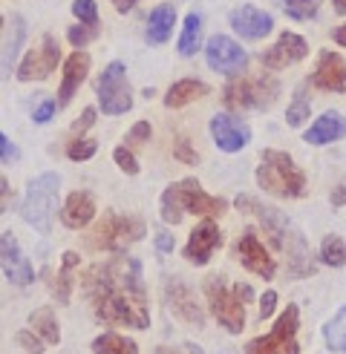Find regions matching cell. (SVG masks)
Wrapping results in <instances>:
<instances>
[{
    "label": "cell",
    "instance_id": "1",
    "mask_svg": "<svg viewBox=\"0 0 346 354\" xmlns=\"http://www.w3.org/2000/svg\"><path fill=\"white\" fill-rule=\"evenodd\" d=\"M84 288L93 299V308L104 323L147 328V294L142 279V262L133 257H116L93 265L84 277Z\"/></svg>",
    "mask_w": 346,
    "mask_h": 354
},
{
    "label": "cell",
    "instance_id": "2",
    "mask_svg": "<svg viewBox=\"0 0 346 354\" xmlns=\"http://www.w3.org/2000/svg\"><path fill=\"white\" fill-rule=\"evenodd\" d=\"M228 202L219 196H208L199 187L197 179H182L179 185H170L162 193V219L167 225H179L185 214H197V216H222Z\"/></svg>",
    "mask_w": 346,
    "mask_h": 354
},
{
    "label": "cell",
    "instance_id": "3",
    "mask_svg": "<svg viewBox=\"0 0 346 354\" xmlns=\"http://www.w3.org/2000/svg\"><path fill=\"white\" fill-rule=\"evenodd\" d=\"M205 294H208V306H211L214 317L219 320V326L228 334H239L246 328V303L254 299V288L246 282H237L228 286L225 277L214 274L205 282Z\"/></svg>",
    "mask_w": 346,
    "mask_h": 354
},
{
    "label": "cell",
    "instance_id": "4",
    "mask_svg": "<svg viewBox=\"0 0 346 354\" xmlns=\"http://www.w3.org/2000/svg\"><path fill=\"white\" fill-rule=\"evenodd\" d=\"M257 185L280 199H298L306 193V176L283 150H263L257 167Z\"/></svg>",
    "mask_w": 346,
    "mask_h": 354
},
{
    "label": "cell",
    "instance_id": "5",
    "mask_svg": "<svg viewBox=\"0 0 346 354\" xmlns=\"http://www.w3.org/2000/svg\"><path fill=\"white\" fill-rule=\"evenodd\" d=\"M58 187H61L58 173H44V176H38V179L29 182L21 214L35 231H41V234L52 231L55 210H58Z\"/></svg>",
    "mask_w": 346,
    "mask_h": 354
},
{
    "label": "cell",
    "instance_id": "6",
    "mask_svg": "<svg viewBox=\"0 0 346 354\" xmlns=\"http://www.w3.org/2000/svg\"><path fill=\"white\" fill-rule=\"evenodd\" d=\"M145 236V222L136 216H121V214H104V219L90 231L86 245L95 248V251H110V254H121L127 251L133 242H138Z\"/></svg>",
    "mask_w": 346,
    "mask_h": 354
},
{
    "label": "cell",
    "instance_id": "7",
    "mask_svg": "<svg viewBox=\"0 0 346 354\" xmlns=\"http://www.w3.org/2000/svg\"><path fill=\"white\" fill-rule=\"evenodd\" d=\"M280 84L274 75H257V78H234L228 81L222 93V101L228 110H266L277 101Z\"/></svg>",
    "mask_w": 346,
    "mask_h": 354
},
{
    "label": "cell",
    "instance_id": "8",
    "mask_svg": "<svg viewBox=\"0 0 346 354\" xmlns=\"http://www.w3.org/2000/svg\"><path fill=\"white\" fill-rule=\"evenodd\" d=\"M98 104L104 115H121L133 107L130 84H127V69L121 61H113L98 81Z\"/></svg>",
    "mask_w": 346,
    "mask_h": 354
},
{
    "label": "cell",
    "instance_id": "9",
    "mask_svg": "<svg viewBox=\"0 0 346 354\" xmlns=\"http://www.w3.org/2000/svg\"><path fill=\"white\" fill-rule=\"evenodd\" d=\"M300 320H298V306H289L280 320L274 323V331L266 337H257L246 346V354H300L298 343H294V331H298Z\"/></svg>",
    "mask_w": 346,
    "mask_h": 354
},
{
    "label": "cell",
    "instance_id": "10",
    "mask_svg": "<svg viewBox=\"0 0 346 354\" xmlns=\"http://www.w3.org/2000/svg\"><path fill=\"white\" fill-rule=\"evenodd\" d=\"M205 58H208V66L217 69V73H222V75H237L248 64L246 49H242L237 41L225 38V35H214V38L208 41Z\"/></svg>",
    "mask_w": 346,
    "mask_h": 354
},
{
    "label": "cell",
    "instance_id": "11",
    "mask_svg": "<svg viewBox=\"0 0 346 354\" xmlns=\"http://www.w3.org/2000/svg\"><path fill=\"white\" fill-rule=\"evenodd\" d=\"M58 58H61V49H58V41L52 35H44V41L38 49H32L29 55L24 58V64L17 66V78L21 81H44L55 73L58 66Z\"/></svg>",
    "mask_w": 346,
    "mask_h": 354
},
{
    "label": "cell",
    "instance_id": "12",
    "mask_svg": "<svg viewBox=\"0 0 346 354\" xmlns=\"http://www.w3.org/2000/svg\"><path fill=\"white\" fill-rule=\"evenodd\" d=\"M237 259L246 265V268L251 271V274H257V277H263V279H271L274 277V271H277V262L271 259V254L266 251V245L257 239V234L254 231H246L239 239H237Z\"/></svg>",
    "mask_w": 346,
    "mask_h": 354
},
{
    "label": "cell",
    "instance_id": "13",
    "mask_svg": "<svg viewBox=\"0 0 346 354\" xmlns=\"http://www.w3.org/2000/svg\"><path fill=\"white\" fill-rule=\"evenodd\" d=\"M306 55H309V46H306V41L300 38V35L283 32L280 38H277V44L268 46L263 55H260V61H263L266 69H286L289 64H298Z\"/></svg>",
    "mask_w": 346,
    "mask_h": 354
},
{
    "label": "cell",
    "instance_id": "14",
    "mask_svg": "<svg viewBox=\"0 0 346 354\" xmlns=\"http://www.w3.org/2000/svg\"><path fill=\"white\" fill-rule=\"evenodd\" d=\"M0 268H3V274L9 277V282H15V286H29L35 279L32 265L21 254V245H17V239L12 234L0 236Z\"/></svg>",
    "mask_w": 346,
    "mask_h": 354
},
{
    "label": "cell",
    "instance_id": "15",
    "mask_svg": "<svg viewBox=\"0 0 346 354\" xmlns=\"http://www.w3.org/2000/svg\"><path fill=\"white\" fill-rule=\"evenodd\" d=\"M211 136H214V145L222 153H237L251 141V130L234 115H214L211 118Z\"/></svg>",
    "mask_w": 346,
    "mask_h": 354
},
{
    "label": "cell",
    "instance_id": "16",
    "mask_svg": "<svg viewBox=\"0 0 346 354\" xmlns=\"http://www.w3.org/2000/svg\"><path fill=\"white\" fill-rule=\"evenodd\" d=\"M237 207H239V210H248V214H254L260 222H263V227H266L268 239L274 242V248H286V239H289V234H291V227H289V222H286L283 214H277V210L260 205V202L251 199V196H239V199H237Z\"/></svg>",
    "mask_w": 346,
    "mask_h": 354
},
{
    "label": "cell",
    "instance_id": "17",
    "mask_svg": "<svg viewBox=\"0 0 346 354\" xmlns=\"http://www.w3.org/2000/svg\"><path fill=\"white\" fill-rule=\"evenodd\" d=\"M219 245H222L219 227L211 219H205L202 225L194 227V234H190V239L185 245V259L194 262V265H208V259L214 257V251Z\"/></svg>",
    "mask_w": 346,
    "mask_h": 354
},
{
    "label": "cell",
    "instance_id": "18",
    "mask_svg": "<svg viewBox=\"0 0 346 354\" xmlns=\"http://www.w3.org/2000/svg\"><path fill=\"white\" fill-rule=\"evenodd\" d=\"M311 84L326 93H346V58L338 52H320Z\"/></svg>",
    "mask_w": 346,
    "mask_h": 354
},
{
    "label": "cell",
    "instance_id": "19",
    "mask_svg": "<svg viewBox=\"0 0 346 354\" xmlns=\"http://www.w3.org/2000/svg\"><path fill=\"white\" fill-rule=\"evenodd\" d=\"M165 294H167V306H170V311L176 314L179 320H185L188 326H197V328L205 323V314H202V308L197 306V299H194V294H190V288L185 286V282H179V279H167Z\"/></svg>",
    "mask_w": 346,
    "mask_h": 354
},
{
    "label": "cell",
    "instance_id": "20",
    "mask_svg": "<svg viewBox=\"0 0 346 354\" xmlns=\"http://www.w3.org/2000/svg\"><path fill=\"white\" fill-rule=\"evenodd\" d=\"M90 75V55L86 52H73V55L66 58L64 64V78H61V86H58V101H55V107H66L69 101H73L75 90L84 84V78Z\"/></svg>",
    "mask_w": 346,
    "mask_h": 354
},
{
    "label": "cell",
    "instance_id": "21",
    "mask_svg": "<svg viewBox=\"0 0 346 354\" xmlns=\"http://www.w3.org/2000/svg\"><path fill=\"white\" fill-rule=\"evenodd\" d=\"M231 26H234V32L239 35V38L260 41V38H266V35L271 32L274 21H271V15L260 12L254 6H239V9L231 12Z\"/></svg>",
    "mask_w": 346,
    "mask_h": 354
},
{
    "label": "cell",
    "instance_id": "22",
    "mask_svg": "<svg viewBox=\"0 0 346 354\" xmlns=\"http://www.w3.org/2000/svg\"><path fill=\"white\" fill-rule=\"evenodd\" d=\"M93 216H95V199L90 193H84V190L69 193L66 205L61 207V222L66 227H73V231H81V227L93 222Z\"/></svg>",
    "mask_w": 346,
    "mask_h": 354
},
{
    "label": "cell",
    "instance_id": "23",
    "mask_svg": "<svg viewBox=\"0 0 346 354\" xmlns=\"http://www.w3.org/2000/svg\"><path fill=\"white\" fill-rule=\"evenodd\" d=\"M346 136V118L340 113H323L311 127L306 130V141L309 145H329V141H338Z\"/></svg>",
    "mask_w": 346,
    "mask_h": 354
},
{
    "label": "cell",
    "instance_id": "24",
    "mask_svg": "<svg viewBox=\"0 0 346 354\" xmlns=\"http://www.w3.org/2000/svg\"><path fill=\"white\" fill-rule=\"evenodd\" d=\"M173 24H176V9H173L170 3H162V6H156L150 12V24H147V41L153 46H159L170 38V32H173Z\"/></svg>",
    "mask_w": 346,
    "mask_h": 354
},
{
    "label": "cell",
    "instance_id": "25",
    "mask_svg": "<svg viewBox=\"0 0 346 354\" xmlns=\"http://www.w3.org/2000/svg\"><path fill=\"white\" fill-rule=\"evenodd\" d=\"M202 95H208V84H202V81H197V78H182V81H176V84H173L170 90H167L165 107L176 110V107H185V104L197 101V98H202Z\"/></svg>",
    "mask_w": 346,
    "mask_h": 354
},
{
    "label": "cell",
    "instance_id": "26",
    "mask_svg": "<svg viewBox=\"0 0 346 354\" xmlns=\"http://www.w3.org/2000/svg\"><path fill=\"white\" fill-rule=\"evenodd\" d=\"M24 35H26V24H24V17H15V21H12V32L6 35L3 49H0V78H9L12 66H15V58H17V52H21Z\"/></svg>",
    "mask_w": 346,
    "mask_h": 354
},
{
    "label": "cell",
    "instance_id": "27",
    "mask_svg": "<svg viewBox=\"0 0 346 354\" xmlns=\"http://www.w3.org/2000/svg\"><path fill=\"white\" fill-rule=\"evenodd\" d=\"M29 323H32V331L41 334L44 343H49V346H58V343H61V328H58V323H55V314H52V308L32 311Z\"/></svg>",
    "mask_w": 346,
    "mask_h": 354
},
{
    "label": "cell",
    "instance_id": "28",
    "mask_svg": "<svg viewBox=\"0 0 346 354\" xmlns=\"http://www.w3.org/2000/svg\"><path fill=\"white\" fill-rule=\"evenodd\" d=\"M199 41H202V17L197 12H190L185 17V26H182V38H179V52L185 58L197 55L199 49Z\"/></svg>",
    "mask_w": 346,
    "mask_h": 354
},
{
    "label": "cell",
    "instance_id": "29",
    "mask_svg": "<svg viewBox=\"0 0 346 354\" xmlns=\"http://www.w3.org/2000/svg\"><path fill=\"white\" fill-rule=\"evenodd\" d=\"M93 351L95 354H138L136 343L121 337V334H116V331H107V334H101V337H95Z\"/></svg>",
    "mask_w": 346,
    "mask_h": 354
},
{
    "label": "cell",
    "instance_id": "30",
    "mask_svg": "<svg viewBox=\"0 0 346 354\" xmlns=\"http://www.w3.org/2000/svg\"><path fill=\"white\" fill-rule=\"evenodd\" d=\"M78 262H81V257L75 251H66L64 259H61V271H58V279H55V297L61 299V303H69V291H73V277H69V271H73Z\"/></svg>",
    "mask_w": 346,
    "mask_h": 354
},
{
    "label": "cell",
    "instance_id": "31",
    "mask_svg": "<svg viewBox=\"0 0 346 354\" xmlns=\"http://www.w3.org/2000/svg\"><path fill=\"white\" fill-rule=\"evenodd\" d=\"M320 259H323V265H329V268H340V265H346V242L335 234H329L320 242Z\"/></svg>",
    "mask_w": 346,
    "mask_h": 354
},
{
    "label": "cell",
    "instance_id": "32",
    "mask_svg": "<svg viewBox=\"0 0 346 354\" xmlns=\"http://www.w3.org/2000/svg\"><path fill=\"white\" fill-rule=\"evenodd\" d=\"M323 337H326V346L332 351H343L346 354V308H340L335 314L332 323H326Z\"/></svg>",
    "mask_w": 346,
    "mask_h": 354
},
{
    "label": "cell",
    "instance_id": "33",
    "mask_svg": "<svg viewBox=\"0 0 346 354\" xmlns=\"http://www.w3.org/2000/svg\"><path fill=\"white\" fill-rule=\"evenodd\" d=\"M283 9L289 17L294 21H309V17H315L318 9H320V0H280Z\"/></svg>",
    "mask_w": 346,
    "mask_h": 354
},
{
    "label": "cell",
    "instance_id": "34",
    "mask_svg": "<svg viewBox=\"0 0 346 354\" xmlns=\"http://www.w3.org/2000/svg\"><path fill=\"white\" fill-rule=\"evenodd\" d=\"M309 115H311V110H309L306 93H303V90H298V95H294L291 107H289V113H286V121H289V127H300V124H303V121H306Z\"/></svg>",
    "mask_w": 346,
    "mask_h": 354
},
{
    "label": "cell",
    "instance_id": "35",
    "mask_svg": "<svg viewBox=\"0 0 346 354\" xmlns=\"http://www.w3.org/2000/svg\"><path fill=\"white\" fill-rule=\"evenodd\" d=\"M98 150V145L93 138H73L66 145V156L73 158V162H86V158H93Z\"/></svg>",
    "mask_w": 346,
    "mask_h": 354
},
{
    "label": "cell",
    "instance_id": "36",
    "mask_svg": "<svg viewBox=\"0 0 346 354\" xmlns=\"http://www.w3.org/2000/svg\"><path fill=\"white\" fill-rule=\"evenodd\" d=\"M73 15L78 17L81 24L98 26V9H95V0H75V3H73Z\"/></svg>",
    "mask_w": 346,
    "mask_h": 354
},
{
    "label": "cell",
    "instance_id": "37",
    "mask_svg": "<svg viewBox=\"0 0 346 354\" xmlns=\"http://www.w3.org/2000/svg\"><path fill=\"white\" fill-rule=\"evenodd\" d=\"M66 38H69V44L73 46H86L90 41H95L98 38V26H90V24H84V26H73L66 32Z\"/></svg>",
    "mask_w": 346,
    "mask_h": 354
},
{
    "label": "cell",
    "instance_id": "38",
    "mask_svg": "<svg viewBox=\"0 0 346 354\" xmlns=\"http://www.w3.org/2000/svg\"><path fill=\"white\" fill-rule=\"evenodd\" d=\"M113 158H116V165L125 170L127 176H136L138 173V162H136V156L130 153V147H116L113 150Z\"/></svg>",
    "mask_w": 346,
    "mask_h": 354
},
{
    "label": "cell",
    "instance_id": "39",
    "mask_svg": "<svg viewBox=\"0 0 346 354\" xmlns=\"http://www.w3.org/2000/svg\"><path fill=\"white\" fill-rule=\"evenodd\" d=\"M17 346H21L24 351H29V354H41L44 351V340L38 337V334H32V331H17Z\"/></svg>",
    "mask_w": 346,
    "mask_h": 354
},
{
    "label": "cell",
    "instance_id": "40",
    "mask_svg": "<svg viewBox=\"0 0 346 354\" xmlns=\"http://www.w3.org/2000/svg\"><path fill=\"white\" fill-rule=\"evenodd\" d=\"M147 138H150V124H147V121H138V124H133V130L127 133V147L145 145Z\"/></svg>",
    "mask_w": 346,
    "mask_h": 354
},
{
    "label": "cell",
    "instance_id": "41",
    "mask_svg": "<svg viewBox=\"0 0 346 354\" xmlns=\"http://www.w3.org/2000/svg\"><path fill=\"white\" fill-rule=\"evenodd\" d=\"M173 156H176L179 162H185V165H197V153L190 150L188 138H176V145H173Z\"/></svg>",
    "mask_w": 346,
    "mask_h": 354
},
{
    "label": "cell",
    "instance_id": "42",
    "mask_svg": "<svg viewBox=\"0 0 346 354\" xmlns=\"http://www.w3.org/2000/svg\"><path fill=\"white\" fill-rule=\"evenodd\" d=\"M93 124H95V107H86V110H84V115L73 124V138H81V136H84V130H90Z\"/></svg>",
    "mask_w": 346,
    "mask_h": 354
},
{
    "label": "cell",
    "instance_id": "43",
    "mask_svg": "<svg viewBox=\"0 0 346 354\" xmlns=\"http://www.w3.org/2000/svg\"><path fill=\"white\" fill-rule=\"evenodd\" d=\"M274 308H277V294H274V291H266L263 299H260V317H263V320H268V317L274 314Z\"/></svg>",
    "mask_w": 346,
    "mask_h": 354
},
{
    "label": "cell",
    "instance_id": "44",
    "mask_svg": "<svg viewBox=\"0 0 346 354\" xmlns=\"http://www.w3.org/2000/svg\"><path fill=\"white\" fill-rule=\"evenodd\" d=\"M52 113H55V101H44V104H41V107H38V110H35V113H32V118H35V121H38V124H46V121L52 118Z\"/></svg>",
    "mask_w": 346,
    "mask_h": 354
},
{
    "label": "cell",
    "instance_id": "45",
    "mask_svg": "<svg viewBox=\"0 0 346 354\" xmlns=\"http://www.w3.org/2000/svg\"><path fill=\"white\" fill-rule=\"evenodd\" d=\"M156 248H159V254H170L173 251V234H167V231L156 234Z\"/></svg>",
    "mask_w": 346,
    "mask_h": 354
},
{
    "label": "cell",
    "instance_id": "46",
    "mask_svg": "<svg viewBox=\"0 0 346 354\" xmlns=\"http://www.w3.org/2000/svg\"><path fill=\"white\" fill-rule=\"evenodd\" d=\"M9 199H12V187H9V182L3 179V176H0V210L9 205Z\"/></svg>",
    "mask_w": 346,
    "mask_h": 354
},
{
    "label": "cell",
    "instance_id": "47",
    "mask_svg": "<svg viewBox=\"0 0 346 354\" xmlns=\"http://www.w3.org/2000/svg\"><path fill=\"white\" fill-rule=\"evenodd\" d=\"M12 156V145H9V138L0 133V162H3V158H9Z\"/></svg>",
    "mask_w": 346,
    "mask_h": 354
},
{
    "label": "cell",
    "instance_id": "48",
    "mask_svg": "<svg viewBox=\"0 0 346 354\" xmlns=\"http://www.w3.org/2000/svg\"><path fill=\"white\" fill-rule=\"evenodd\" d=\"M113 6H116L121 15H125V12H130V9L136 6V0H113Z\"/></svg>",
    "mask_w": 346,
    "mask_h": 354
},
{
    "label": "cell",
    "instance_id": "49",
    "mask_svg": "<svg viewBox=\"0 0 346 354\" xmlns=\"http://www.w3.org/2000/svg\"><path fill=\"white\" fill-rule=\"evenodd\" d=\"M332 205H335V207L346 205V187H338V190L332 193Z\"/></svg>",
    "mask_w": 346,
    "mask_h": 354
},
{
    "label": "cell",
    "instance_id": "50",
    "mask_svg": "<svg viewBox=\"0 0 346 354\" xmlns=\"http://www.w3.org/2000/svg\"><path fill=\"white\" fill-rule=\"evenodd\" d=\"M335 41H338V46H346V24L335 29Z\"/></svg>",
    "mask_w": 346,
    "mask_h": 354
},
{
    "label": "cell",
    "instance_id": "51",
    "mask_svg": "<svg viewBox=\"0 0 346 354\" xmlns=\"http://www.w3.org/2000/svg\"><path fill=\"white\" fill-rule=\"evenodd\" d=\"M332 3H335V12L338 15H346V0H332Z\"/></svg>",
    "mask_w": 346,
    "mask_h": 354
},
{
    "label": "cell",
    "instance_id": "52",
    "mask_svg": "<svg viewBox=\"0 0 346 354\" xmlns=\"http://www.w3.org/2000/svg\"><path fill=\"white\" fill-rule=\"evenodd\" d=\"M156 354H176V351H173V348H159Z\"/></svg>",
    "mask_w": 346,
    "mask_h": 354
},
{
    "label": "cell",
    "instance_id": "53",
    "mask_svg": "<svg viewBox=\"0 0 346 354\" xmlns=\"http://www.w3.org/2000/svg\"><path fill=\"white\" fill-rule=\"evenodd\" d=\"M219 354H237V351H231V348H228V351H219Z\"/></svg>",
    "mask_w": 346,
    "mask_h": 354
},
{
    "label": "cell",
    "instance_id": "54",
    "mask_svg": "<svg viewBox=\"0 0 346 354\" xmlns=\"http://www.w3.org/2000/svg\"><path fill=\"white\" fill-rule=\"evenodd\" d=\"M0 26H3V17H0Z\"/></svg>",
    "mask_w": 346,
    "mask_h": 354
}]
</instances>
